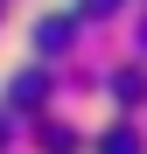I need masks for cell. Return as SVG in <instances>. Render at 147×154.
I'll list each match as a JSON object with an SVG mask.
<instances>
[{
    "label": "cell",
    "mask_w": 147,
    "mask_h": 154,
    "mask_svg": "<svg viewBox=\"0 0 147 154\" xmlns=\"http://www.w3.org/2000/svg\"><path fill=\"white\" fill-rule=\"evenodd\" d=\"M49 98H56V77H49V70L35 63V70H21L14 84H7V112H14V119H35V112L49 105Z\"/></svg>",
    "instance_id": "6da1fadb"
},
{
    "label": "cell",
    "mask_w": 147,
    "mask_h": 154,
    "mask_svg": "<svg viewBox=\"0 0 147 154\" xmlns=\"http://www.w3.org/2000/svg\"><path fill=\"white\" fill-rule=\"evenodd\" d=\"M77 21H35V56H70Z\"/></svg>",
    "instance_id": "7a4b0ae2"
},
{
    "label": "cell",
    "mask_w": 147,
    "mask_h": 154,
    "mask_svg": "<svg viewBox=\"0 0 147 154\" xmlns=\"http://www.w3.org/2000/svg\"><path fill=\"white\" fill-rule=\"evenodd\" d=\"M91 147L98 154H147V133H140V126H105Z\"/></svg>",
    "instance_id": "3957f363"
},
{
    "label": "cell",
    "mask_w": 147,
    "mask_h": 154,
    "mask_svg": "<svg viewBox=\"0 0 147 154\" xmlns=\"http://www.w3.org/2000/svg\"><path fill=\"white\" fill-rule=\"evenodd\" d=\"M42 147H49V154H77V133H70V126H56V119H49V126H42Z\"/></svg>",
    "instance_id": "277c9868"
},
{
    "label": "cell",
    "mask_w": 147,
    "mask_h": 154,
    "mask_svg": "<svg viewBox=\"0 0 147 154\" xmlns=\"http://www.w3.org/2000/svg\"><path fill=\"white\" fill-rule=\"evenodd\" d=\"M126 0H77V21H112Z\"/></svg>",
    "instance_id": "5b68a950"
},
{
    "label": "cell",
    "mask_w": 147,
    "mask_h": 154,
    "mask_svg": "<svg viewBox=\"0 0 147 154\" xmlns=\"http://www.w3.org/2000/svg\"><path fill=\"white\" fill-rule=\"evenodd\" d=\"M112 91H119V98L133 105V98H140V70H119V77H112Z\"/></svg>",
    "instance_id": "8992f818"
},
{
    "label": "cell",
    "mask_w": 147,
    "mask_h": 154,
    "mask_svg": "<svg viewBox=\"0 0 147 154\" xmlns=\"http://www.w3.org/2000/svg\"><path fill=\"white\" fill-rule=\"evenodd\" d=\"M14 147V112H0V154Z\"/></svg>",
    "instance_id": "52a82bcc"
},
{
    "label": "cell",
    "mask_w": 147,
    "mask_h": 154,
    "mask_svg": "<svg viewBox=\"0 0 147 154\" xmlns=\"http://www.w3.org/2000/svg\"><path fill=\"white\" fill-rule=\"evenodd\" d=\"M133 42H140V49H133V56H147V14H140V28H133Z\"/></svg>",
    "instance_id": "ba28073f"
}]
</instances>
